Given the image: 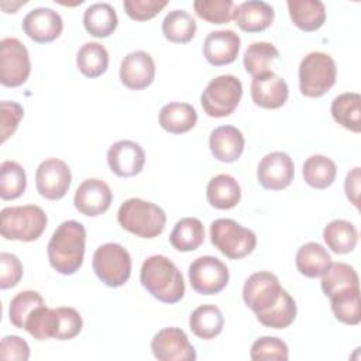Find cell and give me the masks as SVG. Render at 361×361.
I'll return each mask as SVG.
<instances>
[{
	"label": "cell",
	"instance_id": "obj_1",
	"mask_svg": "<svg viewBox=\"0 0 361 361\" xmlns=\"http://www.w3.org/2000/svg\"><path fill=\"white\" fill-rule=\"evenodd\" d=\"M243 299L258 322L271 329L289 327L296 317V302L285 290L275 274L259 271L247 278L243 286Z\"/></svg>",
	"mask_w": 361,
	"mask_h": 361
},
{
	"label": "cell",
	"instance_id": "obj_2",
	"mask_svg": "<svg viewBox=\"0 0 361 361\" xmlns=\"http://www.w3.org/2000/svg\"><path fill=\"white\" fill-rule=\"evenodd\" d=\"M86 228L76 220L61 223L54 231L47 254L51 267L62 275H73L83 264Z\"/></svg>",
	"mask_w": 361,
	"mask_h": 361
},
{
	"label": "cell",
	"instance_id": "obj_3",
	"mask_svg": "<svg viewBox=\"0 0 361 361\" xmlns=\"http://www.w3.org/2000/svg\"><path fill=\"white\" fill-rule=\"evenodd\" d=\"M141 285L162 303H176L185 295V281L178 267L165 255L148 257L140 271Z\"/></svg>",
	"mask_w": 361,
	"mask_h": 361
},
{
	"label": "cell",
	"instance_id": "obj_4",
	"mask_svg": "<svg viewBox=\"0 0 361 361\" xmlns=\"http://www.w3.org/2000/svg\"><path fill=\"white\" fill-rule=\"evenodd\" d=\"M117 221L124 230L135 237L155 238L165 228L166 214L152 202L130 197L118 207Z\"/></svg>",
	"mask_w": 361,
	"mask_h": 361
},
{
	"label": "cell",
	"instance_id": "obj_5",
	"mask_svg": "<svg viewBox=\"0 0 361 361\" xmlns=\"http://www.w3.org/2000/svg\"><path fill=\"white\" fill-rule=\"evenodd\" d=\"M45 212L35 204L4 207L0 213V233L6 240L35 241L47 227Z\"/></svg>",
	"mask_w": 361,
	"mask_h": 361
},
{
	"label": "cell",
	"instance_id": "obj_6",
	"mask_svg": "<svg viewBox=\"0 0 361 361\" xmlns=\"http://www.w3.org/2000/svg\"><path fill=\"white\" fill-rule=\"evenodd\" d=\"M336 76V62L329 54L310 52L299 65L300 93L306 97H320L334 86Z\"/></svg>",
	"mask_w": 361,
	"mask_h": 361
},
{
	"label": "cell",
	"instance_id": "obj_7",
	"mask_svg": "<svg viewBox=\"0 0 361 361\" xmlns=\"http://www.w3.org/2000/svg\"><path fill=\"white\" fill-rule=\"evenodd\" d=\"M212 244L227 258L241 259L251 254L257 245L252 230L243 227L233 219H217L210 224Z\"/></svg>",
	"mask_w": 361,
	"mask_h": 361
},
{
	"label": "cell",
	"instance_id": "obj_8",
	"mask_svg": "<svg viewBox=\"0 0 361 361\" xmlns=\"http://www.w3.org/2000/svg\"><path fill=\"white\" fill-rule=\"evenodd\" d=\"M243 96L241 80L234 75H220L212 79L200 96V104L210 117L230 116Z\"/></svg>",
	"mask_w": 361,
	"mask_h": 361
},
{
	"label": "cell",
	"instance_id": "obj_9",
	"mask_svg": "<svg viewBox=\"0 0 361 361\" xmlns=\"http://www.w3.org/2000/svg\"><path fill=\"white\" fill-rule=\"evenodd\" d=\"M93 271L110 288L123 286L131 275L130 252L117 243H106L93 254Z\"/></svg>",
	"mask_w": 361,
	"mask_h": 361
},
{
	"label": "cell",
	"instance_id": "obj_10",
	"mask_svg": "<svg viewBox=\"0 0 361 361\" xmlns=\"http://www.w3.org/2000/svg\"><path fill=\"white\" fill-rule=\"evenodd\" d=\"M31 62L25 45L14 37L0 41V82L7 87H17L27 82Z\"/></svg>",
	"mask_w": 361,
	"mask_h": 361
},
{
	"label": "cell",
	"instance_id": "obj_11",
	"mask_svg": "<svg viewBox=\"0 0 361 361\" xmlns=\"http://www.w3.org/2000/svg\"><path fill=\"white\" fill-rule=\"evenodd\" d=\"M228 279V268L213 255L199 257L189 265L190 286L200 295L220 293L227 286Z\"/></svg>",
	"mask_w": 361,
	"mask_h": 361
},
{
	"label": "cell",
	"instance_id": "obj_12",
	"mask_svg": "<svg viewBox=\"0 0 361 361\" xmlns=\"http://www.w3.org/2000/svg\"><path fill=\"white\" fill-rule=\"evenodd\" d=\"M72 180V173L68 164L58 158H47L35 172V186L38 193L48 200L62 199Z\"/></svg>",
	"mask_w": 361,
	"mask_h": 361
},
{
	"label": "cell",
	"instance_id": "obj_13",
	"mask_svg": "<svg viewBox=\"0 0 361 361\" xmlns=\"http://www.w3.org/2000/svg\"><path fill=\"white\" fill-rule=\"evenodd\" d=\"M151 351L159 361H195L196 350L179 327H165L151 340Z\"/></svg>",
	"mask_w": 361,
	"mask_h": 361
},
{
	"label": "cell",
	"instance_id": "obj_14",
	"mask_svg": "<svg viewBox=\"0 0 361 361\" xmlns=\"http://www.w3.org/2000/svg\"><path fill=\"white\" fill-rule=\"evenodd\" d=\"M295 176L292 158L282 151L267 154L258 164L257 178L259 185L268 190H281L290 185Z\"/></svg>",
	"mask_w": 361,
	"mask_h": 361
},
{
	"label": "cell",
	"instance_id": "obj_15",
	"mask_svg": "<svg viewBox=\"0 0 361 361\" xmlns=\"http://www.w3.org/2000/svg\"><path fill=\"white\" fill-rule=\"evenodd\" d=\"M113 192L110 186L97 178L83 180L73 196L76 210L85 216L96 217L106 213L111 204Z\"/></svg>",
	"mask_w": 361,
	"mask_h": 361
},
{
	"label": "cell",
	"instance_id": "obj_16",
	"mask_svg": "<svg viewBox=\"0 0 361 361\" xmlns=\"http://www.w3.org/2000/svg\"><path fill=\"white\" fill-rule=\"evenodd\" d=\"M107 164L110 171L120 178L135 176L144 168L145 152L140 144L130 140H120L110 145Z\"/></svg>",
	"mask_w": 361,
	"mask_h": 361
},
{
	"label": "cell",
	"instance_id": "obj_17",
	"mask_svg": "<svg viewBox=\"0 0 361 361\" xmlns=\"http://www.w3.org/2000/svg\"><path fill=\"white\" fill-rule=\"evenodd\" d=\"M63 30L61 16L49 7H38L27 13L23 20V31L38 44H48L56 39Z\"/></svg>",
	"mask_w": 361,
	"mask_h": 361
},
{
	"label": "cell",
	"instance_id": "obj_18",
	"mask_svg": "<svg viewBox=\"0 0 361 361\" xmlns=\"http://www.w3.org/2000/svg\"><path fill=\"white\" fill-rule=\"evenodd\" d=\"M155 79V62L145 51H133L120 65V80L131 90H142Z\"/></svg>",
	"mask_w": 361,
	"mask_h": 361
},
{
	"label": "cell",
	"instance_id": "obj_19",
	"mask_svg": "<svg viewBox=\"0 0 361 361\" xmlns=\"http://www.w3.org/2000/svg\"><path fill=\"white\" fill-rule=\"evenodd\" d=\"M289 96L288 83L272 71L264 72L252 78L251 99L262 109H279L285 104Z\"/></svg>",
	"mask_w": 361,
	"mask_h": 361
},
{
	"label": "cell",
	"instance_id": "obj_20",
	"mask_svg": "<svg viewBox=\"0 0 361 361\" xmlns=\"http://www.w3.org/2000/svg\"><path fill=\"white\" fill-rule=\"evenodd\" d=\"M241 39L233 30H219L207 34L203 42V55L213 66L234 62L238 56Z\"/></svg>",
	"mask_w": 361,
	"mask_h": 361
},
{
	"label": "cell",
	"instance_id": "obj_21",
	"mask_svg": "<svg viewBox=\"0 0 361 361\" xmlns=\"http://www.w3.org/2000/svg\"><path fill=\"white\" fill-rule=\"evenodd\" d=\"M245 140L234 126H220L210 133L209 147L213 157L221 162H235L244 151Z\"/></svg>",
	"mask_w": 361,
	"mask_h": 361
},
{
	"label": "cell",
	"instance_id": "obj_22",
	"mask_svg": "<svg viewBox=\"0 0 361 361\" xmlns=\"http://www.w3.org/2000/svg\"><path fill=\"white\" fill-rule=\"evenodd\" d=\"M275 17L274 7L267 1L248 0L234 7L233 20L245 32H261L267 30Z\"/></svg>",
	"mask_w": 361,
	"mask_h": 361
},
{
	"label": "cell",
	"instance_id": "obj_23",
	"mask_svg": "<svg viewBox=\"0 0 361 361\" xmlns=\"http://www.w3.org/2000/svg\"><path fill=\"white\" fill-rule=\"evenodd\" d=\"M206 197L210 206L214 209H233L240 203L241 188L231 175L220 173L209 180L206 188Z\"/></svg>",
	"mask_w": 361,
	"mask_h": 361
},
{
	"label": "cell",
	"instance_id": "obj_24",
	"mask_svg": "<svg viewBox=\"0 0 361 361\" xmlns=\"http://www.w3.org/2000/svg\"><path fill=\"white\" fill-rule=\"evenodd\" d=\"M286 6L290 20L302 31H316L326 21V7L320 0H288Z\"/></svg>",
	"mask_w": 361,
	"mask_h": 361
},
{
	"label": "cell",
	"instance_id": "obj_25",
	"mask_svg": "<svg viewBox=\"0 0 361 361\" xmlns=\"http://www.w3.org/2000/svg\"><path fill=\"white\" fill-rule=\"evenodd\" d=\"M197 113L189 103L171 102L159 111V126L171 134H183L196 126Z\"/></svg>",
	"mask_w": 361,
	"mask_h": 361
},
{
	"label": "cell",
	"instance_id": "obj_26",
	"mask_svg": "<svg viewBox=\"0 0 361 361\" xmlns=\"http://www.w3.org/2000/svg\"><path fill=\"white\" fill-rule=\"evenodd\" d=\"M331 257L327 250L319 243H306L303 244L295 258L298 271L306 278L322 276L327 268L331 265Z\"/></svg>",
	"mask_w": 361,
	"mask_h": 361
},
{
	"label": "cell",
	"instance_id": "obj_27",
	"mask_svg": "<svg viewBox=\"0 0 361 361\" xmlns=\"http://www.w3.org/2000/svg\"><path fill=\"white\" fill-rule=\"evenodd\" d=\"M117 24L116 10L109 3H94L83 13V27L92 37L106 38L114 32Z\"/></svg>",
	"mask_w": 361,
	"mask_h": 361
},
{
	"label": "cell",
	"instance_id": "obj_28",
	"mask_svg": "<svg viewBox=\"0 0 361 361\" xmlns=\"http://www.w3.org/2000/svg\"><path fill=\"white\" fill-rule=\"evenodd\" d=\"M331 116L341 127L353 131H361V96L355 92L341 93L331 102Z\"/></svg>",
	"mask_w": 361,
	"mask_h": 361
},
{
	"label": "cell",
	"instance_id": "obj_29",
	"mask_svg": "<svg viewBox=\"0 0 361 361\" xmlns=\"http://www.w3.org/2000/svg\"><path fill=\"white\" fill-rule=\"evenodd\" d=\"M224 326L221 310L214 305H202L189 316V327L193 334L203 340H212L219 336Z\"/></svg>",
	"mask_w": 361,
	"mask_h": 361
},
{
	"label": "cell",
	"instance_id": "obj_30",
	"mask_svg": "<svg viewBox=\"0 0 361 361\" xmlns=\"http://www.w3.org/2000/svg\"><path fill=\"white\" fill-rule=\"evenodd\" d=\"M204 241V227L196 217H183L173 226L169 243L171 245L182 252L197 250Z\"/></svg>",
	"mask_w": 361,
	"mask_h": 361
},
{
	"label": "cell",
	"instance_id": "obj_31",
	"mask_svg": "<svg viewBox=\"0 0 361 361\" xmlns=\"http://www.w3.org/2000/svg\"><path fill=\"white\" fill-rule=\"evenodd\" d=\"M322 290L327 298L336 293L360 288L357 271L345 262H331L327 271L322 275Z\"/></svg>",
	"mask_w": 361,
	"mask_h": 361
},
{
	"label": "cell",
	"instance_id": "obj_32",
	"mask_svg": "<svg viewBox=\"0 0 361 361\" xmlns=\"http://www.w3.org/2000/svg\"><path fill=\"white\" fill-rule=\"evenodd\" d=\"M326 245L336 254L351 252L358 243V231L355 226L347 220H333L323 230Z\"/></svg>",
	"mask_w": 361,
	"mask_h": 361
},
{
	"label": "cell",
	"instance_id": "obj_33",
	"mask_svg": "<svg viewBox=\"0 0 361 361\" xmlns=\"http://www.w3.org/2000/svg\"><path fill=\"white\" fill-rule=\"evenodd\" d=\"M76 65L86 78H99L109 68V52L99 42H86L78 51Z\"/></svg>",
	"mask_w": 361,
	"mask_h": 361
},
{
	"label": "cell",
	"instance_id": "obj_34",
	"mask_svg": "<svg viewBox=\"0 0 361 361\" xmlns=\"http://www.w3.org/2000/svg\"><path fill=\"white\" fill-rule=\"evenodd\" d=\"M162 34L173 44L189 42L196 34V21L185 10H172L162 21Z\"/></svg>",
	"mask_w": 361,
	"mask_h": 361
},
{
	"label": "cell",
	"instance_id": "obj_35",
	"mask_svg": "<svg viewBox=\"0 0 361 361\" xmlns=\"http://www.w3.org/2000/svg\"><path fill=\"white\" fill-rule=\"evenodd\" d=\"M337 175L334 161L326 155H312L303 164L305 182L314 189L329 188Z\"/></svg>",
	"mask_w": 361,
	"mask_h": 361
},
{
	"label": "cell",
	"instance_id": "obj_36",
	"mask_svg": "<svg viewBox=\"0 0 361 361\" xmlns=\"http://www.w3.org/2000/svg\"><path fill=\"white\" fill-rule=\"evenodd\" d=\"M27 188V175L24 168L16 161H3L0 164V197L13 200L20 197Z\"/></svg>",
	"mask_w": 361,
	"mask_h": 361
},
{
	"label": "cell",
	"instance_id": "obj_37",
	"mask_svg": "<svg viewBox=\"0 0 361 361\" xmlns=\"http://www.w3.org/2000/svg\"><path fill=\"white\" fill-rule=\"evenodd\" d=\"M329 299L333 314L338 322L350 326H357L361 322L360 288L336 293Z\"/></svg>",
	"mask_w": 361,
	"mask_h": 361
},
{
	"label": "cell",
	"instance_id": "obj_38",
	"mask_svg": "<svg viewBox=\"0 0 361 361\" xmlns=\"http://www.w3.org/2000/svg\"><path fill=\"white\" fill-rule=\"evenodd\" d=\"M279 58V51L271 42H252L244 52L243 63L245 71L254 78L269 71V63Z\"/></svg>",
	"mask_w": 361,
	"mask_h": 361
},
{
	"label": "cell",
	"instance_id": "obj_39",
	"mask_svg": "<svg viewBox=\"0 0 361 361\" xmlns=\"http://www.w3.org/2000/svg\"><path fill=\"white\" fill-rule=\"evenodd\" d=\"M45 305L42 296L35 290H21L18 292L10 302L8 317L14 327L24 329L27 319L32 314V312Z\"/></svg>",
	"mask_w": 361,
	"mask_h": 361
},
{
	"label": "cell",
	"instance_id": "obj_40",
	"mask_svg": "<svg viewBox=\"0 0 361 361\" xmlns=\"http://www.w3.org/2000/svg\"><path fill=\"white\" fill-rule=\"evenodd\" d=\"M233 0H196L193 8L196 14L210 24H227L234 14Z\"/></svg>",
	"mask_w": 361,
	"mask_h": 361
},
{
	"label": "cell",
	"instance_id": "obj_41",
	"mask_svg": "<svg viewBox=\"0 0 361 361\" xmlns=\"http://www.w3.org/2000/svg\"><path fill=\"white\" fill-rule=\"evenodd\" d=\"M250 357L254 361L274 360V361H286L289 358V350L285 341L278 337L264 336L257 338L250 351Z\"/></svg>",
	"mask_w": 361,
	"mask_h": 361
},
{
	"label": "cell",
	"instance_id": "obj_42",
	"mask_svg": "<svg viewBox=\"0 0 361 361\" xmlns=\"http://www.w3.org/2000/svg\"><path fill=\"white\" fill-rule=\"evenodd\" d=\"M83 326L82 316L73 307H55V329L54 338L72 340L75 338Z\"/></svg>",
	"mask_w": 361,
	"mask_h": 361
},
{
	"label": "cell",
	"instance_id": "obj_43",
	"mask_svg": "<svg viewBox=\"0 0 361 361\" xmlns=\"http://www.w3.org/2000/svg\"><path fill=\"white\" fill-rule=\"evenodd\" d=\"M166 4V0H124L123 7L131 20L147 21L154 18Z\"/></svg>",
	"mask_w": 361,
	"mask_h": 361
},
{
	"label": "cell",
	"instance_id": "obj_44",
	"mask_svg": "<svg viewBox=\"0 0 361 361\" xmlns=\"http://www.w3.org/2000/svg\"><path fill=\"white\" fill-rule=\"evenodd\" d=\"M23 278V264L17 255L10 252L0 254V288L16 286Z\"/></svg>",
	"mask_w": 361,
	"mask_h": 361
},
{
	"label": "cell",
	"instance_id": "obj_45",
	"mask_svg": "<svg viewBox=\"0 0 361 361\" xmlns=\"http://www.w3.org/2000/svg\"><path fill=\"white\" fill-rule=\"evenodd\" d=\"M1 107V142H6L17 130L23 116H24V110L23 107L16 103V102H7L3 100L0 103Z\"/></svg>",
	"mask_w": 361,
	"mask_h": 361
},
{
	"label": "cell",
	"instance_id": "obj_46",
	"mask_svg": "<svg viewBox=\"0 0 361 361\" xmlns=\"http://www.w3.org/2000/svg\"><path fill=\"white\" fill-rule=\"evenodd\" d=\"M0 358L11 361H27L30 358L28 343L18 336H4L0 344Z\"/></svg>",
	"mask_w": 361,
	"mask_h": 361
},
{
	"label": "cell",
	"instance_id": "obj_47",
	"mask_svg": "<svg viewBox=\"0 0 361 361\" xmlns=\"http://www.w3.org/2000/svg\"><path fill=\"white\" fill-rule=\"evenodd\" d=\"M360 166L353 168L344 180V190H345V196L350 200V203H353L355 207H358V202H360Z\"/></svg>",
	"mask_w": 361,
	"mask_h": 361
}]
</instances>
